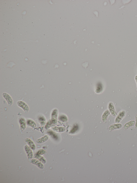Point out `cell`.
Segmentation results:
<instances>
[{"instance_id": "d6986e66", "label": "cell", "mask_w": 137, "mask_h": 183, "mask_svg": "<svg viewBox=\"0 0 137 183\" xmlns=\"http://www.w3.org/2000/svg\"><path fill=\"white\" fill-rule=\"evenodd\" d=\"M53 124L51 120H50L45 125V128L46 129H48L51 127Z\"/></svg>"}, {"instance_id": "cb8c5ba5", "label": "cell", "mask_w": 137, "mask_h": 183, "mask_svg": "<svg viewBox=\"0 0 137 183\" xmlns=\"http://www.w3.org/2000/svg\"><path fill=\"white\" fill-rule=\"evenodd\" d=\"M135 79L136 81V83L137 86V75H136L135 76Z\"/></svg>"}, {"instance_id": "603a6c76", "label": "cell", "mask_w": 137, "mask_h": 183, "mask_svg": "<svg viewBox=\"0 0 137 183\" xmlns=\"http://www.w3.org/2000/svg\"><path fill=\"white\" fill-rule=\"evenodd\" d=\"M135 128L136 129H137V114L135 116Z\"/></svg>"}, {"instance_id": "ffe728a7", "label": "cell", "mask_w": 137, "mask_h": 183, "mask_svg": "<svg viewBox=\"0 0 137 183\" xmlns=\"http://www.w3.org/2000/svg\"><path fill=\"white\" fill-rule=\"evenodd\" d=\"M78 127L77 125H75L73 127V128L71 129L70 132H69L71 134H73L74 133H75L78 129Z\"/></svg>"}, {"instance_id": "5b68a950", "label": "cell", "mask_w": 137, "mask_h": 183, "mask_svg": "<svg viewBox=\"0 0 137 183\" xmlns=\"http://www.w3.org/2000/svg\"><path fill=\"white\" fill-rule=\"evenodd\" d=\"M108 109L111 115L114 117H116L117 114L115 110L114 104L112 102H110L108 104Z\"/></svg>"}, {"instance_id": "e0dca14e", "label": "cell", "mask_w": 137, "mask_h": 183, "mask_svg": "<svg viewBox=\"0 0 137 183\" xmlns=\"http://www.w3.org/2000/svg\"><path fill=\"white\" fill-rule=\"evenodd\" d=\"M27 125L33 128H35L36 126V124L35 122L31 119H28L26 122Z\"/></svg>"}, {"instance_id": "5bb4252c", "label": "cell", "mask_w": 137, "mask_h": 183, "mask_svg": "<svg viewBox=\"0 0 137 183\" xmlns=\"http://www.w3.org/2000/svg\"><path fill=\"white\" fill-rule=\"evenodd\" d=\"M136 122L135 121L132 120L126 123L123 126L124 130H126L131 127L135 125Z\"/></svg>"}, {"instance_id": "2e32d148", "label": "cell", "mask_w": 137, "mask_h": 183, "mask_svg": "<svg viewBox=\"0 0 137 183\" xmlns=\"http://www.w3.org/2000/svg\"><path fill=\"white\" fill-rule=\"evenodd\" d=\"M38 122L42 126H45L46 121L45 117L43 116H39L38 118Z\"/></svg>"}, {"instance_id": "7a4b0ae2", "label": "cell", "mask_w": 137, "mask_h": 183, "mask_svg": "<svg viewBox=\"0 0 137 183\" xmlns=\"http://www.w3.org/2000/svg\"><path fill=\"white\" fill-rule=\"evenodd\" d=\"M18 106L22 108L25 113H27L29 111V107L28 105L24 102L19 101L17 102Z\"/></svg>"}, {"instance_id": "3957f363", "label": "cell", "mask_w": 137, "mask_h": 183, "mask_svg": "<svg viewBox=\"0 0 137 183\" xmlns=\"http://www.w3.org/2000/svg\"><path fill=\"white\" fill-rule=\"evenodd\" d=\"M126 112L125 111L122 110L120 112L115 120L116 123H120L126 115Z\"/></svg>"}, {"instance_id": "44dd1931", "label": "cell", "mask_w": 137, "mask_h": 183, "mask_svg": "<svg viewBox=\"0 0 137 183\" xmlns=\"http://www.w3.org/2000/svg\"><path fill=\"white\" fill-rule=\"evenodd\" d=\"M48 133L50 135L52 136V137L55 139H57L58 137L56 135L55 133L52 131H49L48 132Z\"/></svg>"}, {"instance_id": "277c9868", "label": "cell", "mask_w": 137, "mask_h": 183, "mask_svg": "<svg viewBox=\"0 0 137 183\" xmlns=\"http://www.w3.org/2000/svg\"><path fill=\"white\" fill-rule=\"evenodd\" d=\"M24 150L27 155L28 159L30 160L32 159L34 156L32 150L27 145L25 146Z\"/></svg>"}, {"instance_id": "7c38bea8", "label": "cell", "mask_w": 137, "mask_h": 183, "mask_svg": "<svg viewBox=\"0 0 137 183\" xmlns=\"http://www.w3.org/2000/svg\"><path fill=\"white\" fill-rule=\"evenodd\" d=\"M51 129L54 131L58 133L64 132L66 130L65 128L63 127L55 126H52Z\"/></svg>"}, {"instance_id": "7402d4cb", "label": "cell", "mask_w": 137, "mask_h": 183, "mask_svg": "<svg viewBox=\"0 0 137 183\" xmlns=\"http://www.w3.org/2000/svg\"><path fill=\"white\" fill-rule=\"evenodd\" d=\"M46 153V151L44 149H40L37 152L36 154L40 155H45Z\"/></svg>"}, {"instance_id": "30bf717a", "label": "cell", "mask_w": 137, "mask_h": 183, "mask_svg": "<svg viewBox=\"0 0 137 183\" xmlns=\"http://www.w3.org/2000/svg\"><path fill=\"white\" fill-rule=\"evenodd\" d=\"M20 126V129L22 131H23L26 128V122L24 118H21L19 120Z\"/></svg>"}, {"instance_id": "8fae6325", "label": "cell", "mask_w": 137, "mask_h": 183, "mask_svg": "<svg viewBox=\"0 0 137 183\" xmlns=\"http://www.w3.org/2000/svg\"><path fill=\"white\" fill-rule=\"evenodd\" d=\"M110 113L108 110H106L102 115V120L103 122L106 123L107 122L108 118L110 116Z\"/></svg>"}, {"instance_id": "6da1fadb", "label": "cell", "mask_w": 137, "mask_h": 183, "mask_svg": "<svg viewBox=\"0 0 137 183\" xmlns=\"http://www.w3.org/2000/svg\"><path fill=\"white\" fill-rule=\"evenodd\" d=\"M58 111L57 109L55 108L53 110L51 113V120L54 125H56L57 123Z\"/></svg>"}, {"instance_id": "8992f818", "label": "cell", "mask_w": 137, "mask_h": 183, "mask_svg": "<svg viewBox=\"0 0 137 183\" xmlns=\"http://www.w3.org/2000/svg\"><path fill=\"white\" fill-rule=\"evenodd\" d=\"M30 162L36 166L40 169H42L44 168V166L43 163L38 160L35 159H32L31 160Z\"/></svg>"}, {"instance_id": "9a60e30c", "label": "cell", "mask_w": 137, "mask_h": 183, "mask_svg": "<svg viewBox=\"0 0 137 183\" xmlns=\"http://www.w3.org/2000/svg\"><path fill=\"white\" fill-rule=\"evenodd\" d=\"M33 157L38 160L43 164H45L46 163V161L45 158L40 155L36 153L34 155Z\"/></svg>"}, {"instance_id": "ac0fdd59", "label": "cell", "mask_w": 137, "mask_h": 183, "mask_svg": "<svg viewBox=\"0 0 137 183\" xmlns=\"http://www.w3.org/2000/svg\"><path fill=\"white\" fill-rule=\"evenodd\" d=\"M58 119L60 122H66L68 121L67 117L64 115H61L58 117Z\"/></svg>"}, {"instance_id": "9c48e42d", "label": "cell", "mask_w": 137, "mask_h": 183, "mask_svg": "<svg viewBox=\"0 0 137 183\" xmlns=\"http://www.w3.org/2000/svg\"><path fill=\"white\" fill-rule=\"evenodd\" d=\"M122 125L120 123L113 124L111 125L109 128V130L110 132L115 130L119 129L122 128Z\"/></svg>"}, {"instance_id": "52a82bcc", "label": "cell", "mask_w": 137, "mask_h": 183, "mask_svg": "<svg viewBox=\"0 0 137 183\" xmlns=\"http://www.w3.org/2000/svg\"><path fill=\"white\" fill-rule=\"evenodd\" d=\"M3 97L7 102L8 104L10 106H11L13 104V101L10 95L6 93H3L2 94Z\"/></svg>"}, {"instance_id": "ba28073f", "label": "cell", "mask_w": 137, "mask_h": 183, "mask_svg": "<svg viewBox=\"0 0 137 183\" xmlns=\"http://www.w3.org/2000/svg\"><path fill=\"white\" fill-rule=\"evenodd\" d=\"M25 142L29 145V146L33 150H35L36 148V146L34 142L29 138H27L25 139Z\"/></svg>"}, {"instance_id": "4fadbf2b", "label": "cell", "mask_w": 137, "mask_h": 183, "mask_svg": "<svg viewBox=\"0 0 137 183\" xmlns=\"http://www.w3.org/2000/svg\"><path fill=\"white\" fill-rule=\"evenodd\" d=\"M49 138V136L48 135H45L41 138L37 139L36 142L38 144H41L44 143L47 141Z\"/></svg>"}]
</instances>
